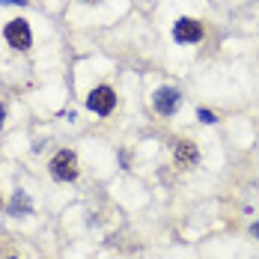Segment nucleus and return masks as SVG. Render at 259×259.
I'll use <instances>...</instances> for the list:
<instances>
[{"mask_svg": "<svg viewBox=\"0 0 259 259\" xmlns=\"http://www.w3.org/2000/svg\"><path fill=\"white\" fill-rule=\"evenodd\" d=\"M51 173H54V179H60V182L75 179V176H78V158H75V152L60 149V152L51 158Z\"/></svg>", "mask_w": 259, "mask_h": 259, "instance_id": "obj_1", "label": "nucleus"}, {"mask_svg": "<svg viewBox=\"0 0 259 259\" xmlns=\"http://www.w3.org/2000/svg\"><path fill=\"white\" fill-rule=\"evenodd\" d=\"M6 42H9L12 48H18V51L30 48V24L21 21V18L9 21V24H6Z\"/></svg>", "mask_w": 259, "mask_h": 259, "instance_id": "obj_2", "label": "nucleus"}, {"mask_svg": "<svg viewBox=\"0 0 259 259\" xmlns=\"http://www.w3.org/2000/svg\"><path fill=\"white\" fill-rule=\"evenodd\" d=\"M90 110H96V113H110L113 110V104H116V96H113V90L110 87H99V90H93L90 93Z\"/></svg>", "mask_w": 259, "mask_h": 259, "instance_id": "obj_3", "label": "nucleus"}, {"mask_svg": "<svg viewBox=\"0 0 259 259\" xmlns=\"http://www.w3.org/2000/svg\"><path fill=\"white\" fill-rule=\"evenodd\" d=\"M173 33H176L179 42H200L203 39V27L197 24L194 18H179L176 27H173Z\"/></svg>", "mask_w": 259, "mask_h": 259, "instance_id": "obj_4", "label": "nucleus"}, {"mask_svg": "<svg viewBox=\"0 0 259 259\" xmlns=\"http://www.w3.org/2000/svg\"><path fill=\"white\" fill-rule=\"evenodd\" d=\"M176 107H179V93H176V90L164 87V90H158V93H155V110H158V113L170 116Z\"/></svg>", "mask_w": 259, "mask_h": 259, "instance_id": "obj_5", "label": "nucleus"}, {"mask_svg": "<svg viewBox=\"0 0 259 259\" xmlns=\"http://www.w3.org/2000/svg\"><path fill=\"white\" fill-rule=\"evenodd\" d=\"M197 158H200V152H197V146L191 140H182L176 146V161L179 164H197Z\"/></svg>", "mask_w": 259, "mask_h": 259, "instance_id": "obj_6", "label": "nucleus"}, {"mask_svg": "<svg viewBox=\"0 0 259 259\" xmlns=\"http://www.w3.org/2000/svg\"><path fill=\"white\" fill-rule=\"evenodd\" d=\"M200 119H203V122H214V113H208V110H200Z\"/></svg>", "mask_w": 259, "mask_h": 259, "instance_id": "obj_7", "label": "nucleus"}, {"mask_svg": "<svg viewBox=\"0 0 259 259\" xmlns=\"http://www.w3.org/2000/svg\"><path fill=\"white\" fill-rule=\"evenodd\" d=\"M253 235H259V224H253Z\"/></svg>", "mask_w": 259, "mask_h": 259, "instance_id": "obj_8", "label": "nucleus"}, {"mask_svg": "<svg viewBox=\"0 0 259 259\" xmlns=\"http://www.w3.org/2000/svg\"><path fill=\"white\" fill-rule=\"evenodd\" d=\"M0 122H3V107H0Z\"/></svg>", "mask_w": 259, "mask_h": 259, "instance_id": "obj_9", "label": "nucleus"}]
</instances>
